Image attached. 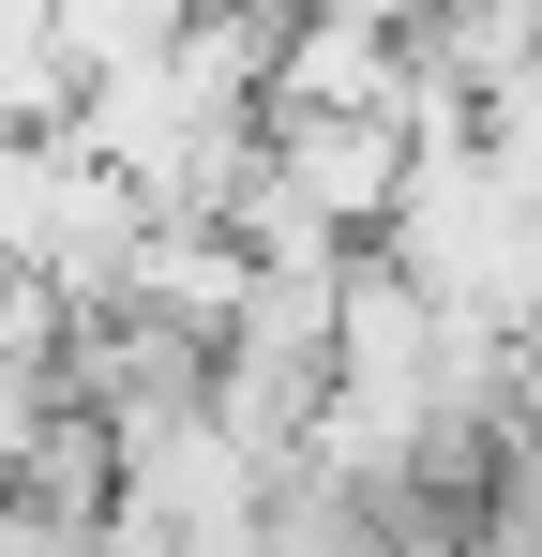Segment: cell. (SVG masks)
<instances>
[{"label": "cell", "instance_id": "6da1fadb", "mask_svg": "<svg viewBox=\"0 0 542 557\" xmlns=\"http://www.w3.org/2000/svg\"><path fill=\"white\" fill-rule=\"evenodd\" d=\"M257 166H271V196L317 211L332 242H377L392 196H407V121H377V106H347V121H257Z\"/></svg>", "mask_w": 542, "mask_h": 557}, {"label": "cell", "instance_id": "7a4b0ae2", "mask_svg": "<svg viewBox=\"0 0 542 557\" xmlns=\"http://www.w3.org/2000/svg\"><path fill=\"white\" fill-rule=\"evenodd\" d=\"M347 15H377V30H422V15H438V0H347Z\"/></svg>", "mask_w": 542, "mask_h": 557}]
</instances>
